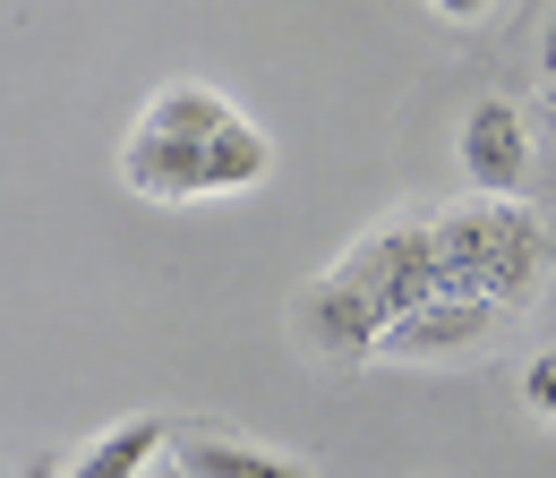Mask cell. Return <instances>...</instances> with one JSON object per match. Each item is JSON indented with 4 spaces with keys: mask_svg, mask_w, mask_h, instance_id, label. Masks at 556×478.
I'll return each mask as SVG.
<instances>
[{
    "mask_svg": "<svg viewBox=\"0 0 556 478\" xmlns=\"http://www.w3.org/2000/svg\"><path fill=\"white\" fill-rule=\"evenodd\" d=\"M428 240H437L445 290H471L488 308H522L531 282H540V266H548V231H540L514 197L445 205V214L428 222Z\"/></svg>",
    "mask_w": 556,
    "mask_h": 478,
    "instance_id": "cell-1",
    "label": "cell"
},
{
    "mask_svg": "<svg viewBox=\"0 0 556 478\" xmlns=\"http://www.w3.org/2000/svg\"><path fill=\"white\" fill-rule=\"evenodd\" d=\"M377 308V325H394V316H412L419 299H437L445 290V273H437V240H428V222H386V231H368L359 248H351L343 266H334Z\"/></svg>",
    "mask_w": 556,
    "mask_h": 478,
    "instance_id": "cell-2",
    "label": "cell"
},
{
    "mask_svg": "<svg viewBox=\"0 0 556 478\" xmlns=\"http://www.w3.org/2000/svg\"><path fill=\"white\" fill-rule=\"evenodd\" d=\"M454 163H463L471 197H522V180H531V120H522V103H505V94L471 103L463 137H454Z\"/></svg>",
    "mask_w": 556,
    "mask_h": 478,
    "instance_id": "cell-3",
    "label": "cell"
},
{
    "mask_svg": "<svg viewBox=\"0 0 556 478\" xmlns=\"http://www.w3.org/2000/svg\"><path fill=\"white\" fill-rule=\"evenodd\" d=\"M496 316L505 308H488L471 290H437V299H419L412 316H394L368 359H403V367H419V359H463V350H480L496 334Z\"/></svg>",
    "mask_w": 556,
    "mask_h": 478,
    "instance_id": "cell-4",
    "label": "cell"
},
{
    "mask_svg": "<svg viewBox=\"0 0 556 478\" xmlns=\"http://www.w3.org/2000/svg\"><path fill=\"white\" fill-rule=\"evenodd\" d=\"M377 334H386V325H377V308L351 290L343 273H317V282L300 290V341H308L317 359H368Z\"/></svg>",
    "mask_w": 556,
    "mask_h": 478,
    "instance_id": "cell-5",
    "label": "cell"
},
{
    "mask_svg": "<svg viewBox=\"0 0 556 478\" xmlns=\"http://www.w3.org/2000/svg\"><path fill=\"white\" fill-rule=\"evenodd\" d=\"M163 444H172V427H163L154 410H138V418L103 427V436H94V444H86L61 478H146L154 462H163Z\"/></svg>",
    "mask_w": 556,
    "mask_h": 478,
    "instance_id": "cell-6",
    "label": "cell"
},
{
    "mask_svg": "<svg viewBox=\"0 0 556 478\" xmlns=\"http://www.w3.org/2000/svg\"><path fill=\"white\" fill-rule=\"evenodd\" d=\"M172 462H180V478H308V462L266 453V444H240V436H189Z\"/></svg>",
    "mask_w": 556,
    "mask_h": 478,
    "instance_id": "cell-7",
    "label": "cell"
},
{
    "mask_svg": "<svg viewBox=\"0 0 556 478\" xmlns=\"http://www.w3.org/2000/svg\"><path fill=\"white\" fill-rule=\"evenodd\" d=\"M275 171V145H266V129L257 120H223L214 129V145H206V197H240V189H257Z\"/></svg>",
    "mask_w": 556,
    "mask_h": 478,
    "instance_id": "cell-8",
    "label": "cell"
},
{
    "mask_svg": "<svg viewBox=\"0 0 556 478\" xmlns=\"http://www.w3.org/2000/svg\"><path fill=\"white\" fill-rule=\"evenodd\" d=\"M231 120V103L214 86H163L154 103L138 112V137H172V145H206L214 129Z\"/></svg>",
    "mask_w": 556,
    "mask_h": 478,
    "instance_id": "cell-9",
    "label": "cell"
},
{
    "mask_svg": "<svg viewBox=\"0 0 556 478\" xmlns=\"http://www.w3.org/2000/svg\"><path fill=\"white\" fill-rule=\"evenodd\" d=\"M514 385H522V410L556 427V341H540V350L522 359V376H514Z\"/></svg>",
    "mask_w": 556,
    "mask_h": 478,
    "instance_id": "cell-10",
    "label": "cell"
},
{
    "mask_svg": "<svg viewBox=\"0 0 556 478\" xmlns=\"http://www.w3.org/2000/svg\"><path fill=\"white\" fill-rule=\"evenodd\" d=\"M428 9H437V17H454V26H471V17H488L496 0H428Z\"/></svg>",
    "mask_w": 556,
    "mask_h": 478,
    "instance_id": "cell-11",
    "label": "cell"
},
{
    "mask_svg": "<svg viewBox=\"0 0 556 478\" xmlns=\"http://www.w3.org/2000/svg\"><path fill=\"white\" fill-rule=\"evenodd\" d=\"M540 68H548V86H556V9H548V35H540Z\"/></svg>",
    "mask_w": 556,
    "mask_h": 478,
    "instance_id": "cell-12",
    "label": "cell"
},
{
    "mask_svg": "<svg viewBox=\"0 0 556 478\" xmlns=\"http://www.w3.org/2000/svg\"><path fill=\"white\" fill-rule=\"evenodd\" d=\"M17 478H61V462H52V453H35V462H26Z\"/></svg>",
    "mask_w": 556,
    "mask_h": 478,
    "instance_id": "cell-13",
    "label": "cell"
},
{
    "mask_svg": "<svg viewBox=\"0 0 556 478\" xmlns=\"http://www.w3.org/2000/svg\"><path fill=\"white\" fill-rule=\"evenodd\" d=\"M540 120H548V129H556V86H548V94H540Z\"/></svg>",
    "mask_w": 556,
    "mask_h": 478,
    "instance_id": "cell-14",
    "label": "cell"
},
{
    "mask_svg": "<svg viewBox=\"0 0 556 478\" xmlns=\"http://www.w3.org/2000/svg\"><path fill=\"white\" fill-rule=\"evenodd\" d=\"M146 478H180V462H154V470H146Z\"/></svg>",
    "mask_w": 556,
    "mask_h": 478,
    "instance_id": "cell-15",
    "label": "cell"
}]
</instances>
